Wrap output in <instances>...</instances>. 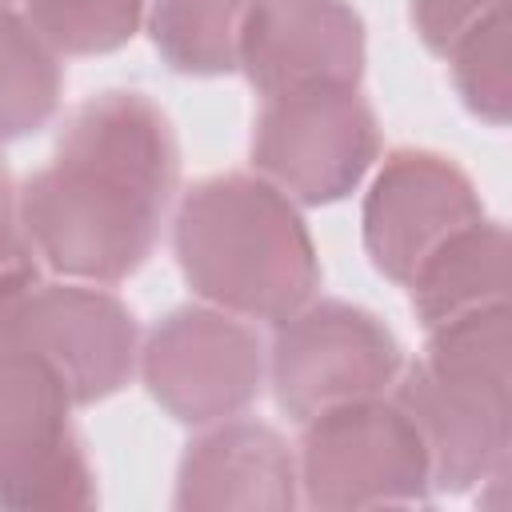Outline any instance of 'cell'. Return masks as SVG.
Here are the masks:
<instances>
[{
  "label": "cell",
  "instance_id": "20",
  "mask_svg": "<svg viewBox=\"0 0 512 512\" xmlns=\"http://www.w3.org/2000/svg\"><path fill=\"white\" fill-rule=\"evenodd\" d=\"M12 216H16V188H12L8 164L0 156V224H12Z\"/></svg>",
  "mask_w": 512,
  "mask_h": 512
},
{
  "label": "cell",
  "instance_id": "11",
  "mask_svg": "<svg viewBox=\"0 0 512 512\" xmlns=\"http://www.w3.org/2000/svg\"><path fill=\"white\" fill-rule=\"evenodd\" d=\"M236 68L260 96L356 88L364 76V20L348 0H252Z\"/></svg>",
  "mask_w": 512,
  "mask_h": 512
},
{
  "label": "cell",
  "instance_id": "7",
  "mask_svg": "<svg viewBox=\"0 0 512 512\" xmlns=\"http://www.w3.org/2000/svg\"><path fill=\"white\" fill-rule=\"evenodd\" d=\"M72 408L44 360L0 348V508L80 512L96 504V472Z\"/></svg>",
  "mask_w": 512,
  "mask_h": 512
},
{
  "label": "cell",
  "instance_id": "12",
  "mask_svg": "<svg viewBox=\"0 0 512 512\" xmlns=\"http://www.w3.org/2000/svg\"><path fill=\"white\" fill-rule=\"evenodd\" d=\"M172 504L180 512H292L300 504L296 448L260 420L204 424L180 456Z\"/></svg>",
  "mask_w": 512,
  "mask_h": 512
},
{
  "label": "cell",
  "instance_id": "19",
  "mask_svg": "<svg viewBox=\"0 0 512 512\" xmlns=\"http://www.w3.org/2000/svg\"><path fill=\"white\" fill-rule=\"evenodd\" d=\"M40 284V256L24 232L0 224V324Z\"/></svg>",
  "mask_w": 512,
  "mask_h": 512
},
{
  "label": "cell",
  "instance_id": "9",
  "mask_svg": "<svg viewBox=\"0 0 512 512\" xmlns=\"http://www.w3.org/2000/svg\"><path fill=\"white\" fill-rule=\"evenodd\" d=\"M0 348L32 352L64 380L72 404H96L132 380L140 364V324L104 284L40 280L4 316Z\"/></svg>",
  "mask_w": 512,
  "mask_h": 512
},
{
  "label": "cell",
  "instance_id": "5",
  "mask_svg": "<svg viewBox=\"0 0 512 512\" xmlns=\"http://www.w3.org/2000/svg\"><path fill=\"white\" fill-rule=\"evenodd\" d=\"M380 160V120L356 88H300L264 96L252 124V172L296 204L352 196Z\"/></svg>",
  "mask_w": 512,
  "mask_h": 512
},
{
  "label": "cell",
  "instance_id": "4",
  "mask_svg": "<svg viewBox=\"0 0 512 512\" xmlns=\"http://www.w3.org/2000/svg\"><path fill=\"white\" fill-rule=\"evenodd\" d=\"M300 500L320 512L388 504H428V448L392 396H364L316 412L300 424Z\"/></svg>",
  "mask_w": 512,
  "mask_h": 512
},
{
  "label": "cell",
  "instance_id": "3",
  "mask_svg": "<svg viewBox=\"0 0 512 512\" xmlns=\"http://www.w3.org/2000/svg\"><path fill=\"white\" fill-rule=\"evenodd\" d=\"M508 356V300H496L428 328L424 356L392 380V400L408 412L428 448L432 492H468L508 472Z\"/></svg>",
  "mask_w": 512,
  "mask_h": 512
},
{
  "label": "cell",
  "instance_id": "15",
  "mask_svg": "<svg viewBox=\"0 0 512 512\" xmlns=\"http://www.w3.org/2000/svg\"><path fill=\"white\" fill-rule=\"evenodd\" d=\"M64 92L60 56L40 40L24 12L0 4V140L40 132Z\"/></svg>",
  "mask_w": 512,
  "mask_h": 512
},
{
  "label": "cell",
  "instance_id": "16",
  "mask_svg": "<svg viewBox=\"0 0 512 512\" xmlns=\"http://www.w3.org/2000/svg\"><path fill=\"white\" fill-rule=\"evenodd\" d=\"M148 0H24V20L56 56H104L144 24Z\"/></svg>",
  "mask_w": 512,
  "mask_h": 512
},
{
  "label": "cell",
  "instance_id": "21",
  "mask_svg": "<svg viewBox=\"0 0 512 512\" xmlns=\"http://www.w3.org/2000/svg\"><path fill=\"white\" fill-rule=\"evenodd\" d=\"M0 4H8V0H0Z\"/></svg>",
  "mask_w": 512,
  "mask_h": 512
},
{
  "label": "cell",
  "instance_id": "14",
  "mask_svg": "<svg viewBox=\"0 0 512 512\" xmlns=\"http://www.w3.org/2000/svg\"><path fill=\"white\" fill-rule=\"evenodd\" d=\"M248 4L252 0H148V36L172 72L224 76L236 72Z\"/></svg>",
  "mask_w": 512,
  "mask_h": 512
},
{
  "label": "cell",
  "instance_id": "2",
  "mask_svg": "<svg viewBox=\"0 0 512 512\" xmlns=\"http://www.w3.org/2000/svg\"><path fill=\"white\" fill-rule=\"evenodd\" d=\"M188 288L244 320H284L320 288V256L292 196L260 172L196 180L172 220Z\"/></svg>",
  "mask_w": 512,
  "mask_h": 512
},
{
  "label": "cell",
  "instance_id": "1",
  "mask_svg": "<svg viewBox=\"0 0 512 512\" xmlns=\"http://www.w3.org/2000/svg\"><path fill=\"white\" fill-rule=\"evenodd\" d=\"M176 184L180 144L164 108L108 88L64 116L52 164L20 184V232L52 272L120 284L152 256Z\"/></svg>",
  "mask_w": 512,
  "mask_h": 512
},
{
  "label": "cell",
  "instance_id": "17",
  "mask_svg": "<svg viewBox=\"0 0 512 512\" xmlns=\"http://www.w3.org/2000/svg\"><path fill=\"white\" fill-rule=\"evenodd\" d=\"M452 84L472 116L492 128L508 124L512 112V16L508 4L460 36L448 52Z\"/></svg>",
  "mask_w": 512,
  "mask_h": 512
},
{
  "label": "cell",
  "instance_id": "10",
  "mask_svg": "<svg viewBox=\"0 0 512 512\" xmlns=\"http://www.w3.org/2000/svg\"><path fill=\"white\" fill-rule=\"evenodd\" d=\"M480 216V192L452 156L432 148H396L384 156L372 188L364 192V252L380 276L408 284L444 236Z\"/></svg>",
  "mask_w": 512,
  "mask_h": 512
},
{
  "label": "cell",
  "instance_id": "18",
  "mask_svg": "<svg viewBox=\"0 0 512 512\" xmlns=\"http://www.w3.org/2000/svg\"><path fill=\"white\" fill-rule=\"evenodd\" d=\"M504 4L508 0H412V24L428 52L448 56L460 36H468Z\"/></svg>",
  "mask_w": 512,
  "mask_h": 512
},
{
  "label": "cell",
  "instance_id": "13",
  "mask_svg": "<svg viewBox=\"0 0 512 512\" xmlns=\"http://www.w3.org/2000/svg\"><path fill=\"white\" fill-rule=\"evenodd\" d=\"M412 312L436 328L468 308L508 300V232L500 220H472L444 236L408 280Z\"/></svg>",
  "mask_w": 512,
  "mask_h": 512
},
{
  "label": "cell",
  "instance_id": "6",
  "mask_svg": "<svg viewBox=\"0 0 512 512\" xmlns=\"http://www.w3.org/2000/svg\"><path fill=\"white\" fill-rule=\"evenodd\" d=\"M404 352L396 332L348 300H308L276 320L268 344V384L296 424L324 408L380 396L400 376Z\"/></svg>",
  "mask_w": 512,
  "mask_h": 512
},
{
  "label": "cell",
  "instance_id": "8",
  "mask_svg": "<svg viewBox=\"0 0 512 512\" xmlns=\"http://www.w3.org/2000/svg\"><path fill=\"white\" fill-rule=\"evenodd\" d=\"M148 396L180 424H216L240 416L268 384V352L244 316L216 304L164 312L140 344Z\"/></svg>",
  "mask_w": 512,
  "mask_h": 512
}]
</instances>
